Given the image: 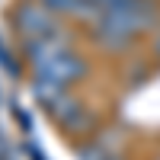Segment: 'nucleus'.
I'll use <instances>...</instances> for the list:
<instances>
[{
    "mask_svg": "<svg viewBox=\"0 0 160 160\" xmlns=\"http://www.w3.org/2000/svg\"><path fill=\"white\" fill-rule=\"evenodd\" d=\"M74 48V32H71V22H64L58 32H51L45 38H29V42H22V55L26 61H29V68H42V64H48L51 58H58L61 51Z\"/></svg>",
    "mask_w": 160,
    "mask_h": 160,
    "instance_id": "nucleus-5",
    "label": "nucleus"
},
{
    "mask_svg": "<svg viewBox=\"0 0 160 160\" xmlns=\"http://www.w3.org/2000/svg\"><path fill=\"white\" fill-rule=\"evenodd\" d=\"M32 77H45V80H51V83H58L64 90H74L80 80L90 77V61L80 55L77 48H68V51H61L58 58H51L48 64L35 68Z\"/></svg>",
    "mask_w": 160,
    "mask_h": 160,
    "instance_id": "nucleus-4",
    "label": "nucleus"
},
{
    "mask_svg": "<svg viewBox=\"0 0 160 160\" xmlns=\"http://www.w3.org/2000/svg\"><path fill=\"white\" fill-rule=\"evenodd\" d=\"M160 26V3L157 0H122L118 7L102 10V16L90 26L93 45L106 55H128L135 38L151 35Z\"/></svg>",
    "mask_w": 160,
    "mask_h": 160,
    "instance_id": "nucleus-1",
    "label": "nucleus"
},
{
    "mask_svg": "<svg viewBox=\"0 0 160 160\" xmlns=\"http://www.w3.org/2000/svg\"><path fill=\"white\" fill-rule=\"evenodd\" d=\"M13 29L22 42H29V38H45L51 32H58L64 19L58 16L55 10H48L45 3H38V0H19L16 7H13Z\"/></svg>",
    "mask_w": 160,
    "mask_h": 160,
    "instance_id": "nucleus-2",
    "label": "nucleus"
},
{
    "mask_svg": "<svg viewBox=\"0 0 160 160\" xmlns=\"http://www.w3.org/2000/svg\"><path fill=\"white\" fill-rule=\"evenodd\" d=\"M45 112L55 118V125L64 131V135H71V138H80V135H87V131L93 128V112L83 106L80 96H74L71 90H64L51 102H45Z\"/></svg>",
    "mask_w": 160,
    "mask_h": 160,
    "instance_id": "nucleus-3",
    "label": "nucleus"
},
{
    "mask_svg": "<svg viewBox=\"0 0 160 160\" xmlns=\"http://www.w3.org/2000/svg\"><path fill=\"white\" fill-rule=\"evenodd\" d=\"M148 51H151V61L160 64V26L151 32V42H148Z\"/></svg>",
    "mask_w": 160,
    "mask_h": 160,
    "instance_id": "nucleus-6",
    "label": "nucleus"
},
{
    "mask_svg": "<svg viewBox=\"0 0 160 160\" xmlns=\"http://www.w3.org/2000/svg\"><path fill=\"white\" fill-rule=\"evenodd\" d=\"M0 160H3V144H0Z\"/></svg>",
    "mask_w": 160,
    "mask_h": 160,
    "instance_id": "nucleus-7",
    "label": "nucleus"
}]
</instances>
